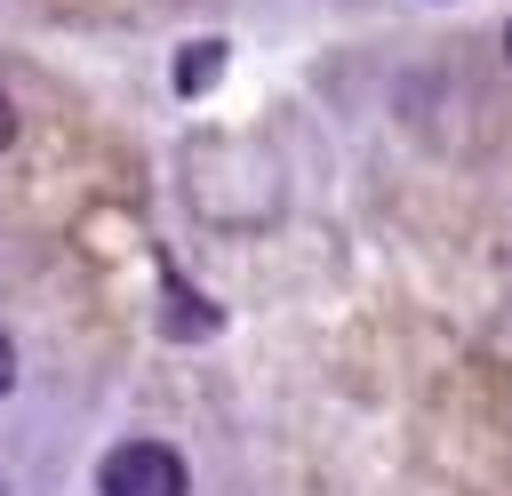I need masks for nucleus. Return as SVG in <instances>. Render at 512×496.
Wrapping results in <instances>:
<instances>
[{"mask_svg":"<svg viewBox=\"0 0 512 496\" xmlns=\"http://www.w3.org/2000/svg\"><path fill=\"white\" fill-rule=\"evenodd\" d=\"M8 384H16V352H8V336H0V400H8Z\"/></svg>","mask_w":512,"mask_h":496,"instance_id":"3","label":"nucleus"},{"mask_svg":"<svg viewBox=\"0 0 512 496\" xmlns=\"http://www.w3.org/2000/svg\"><path fill=\"white\" fill-rule=\"evenodd\" d=\"M0 144H8V96H0Z\"/></svg>","mask_w":512,"mask_h":496,"instance_id":"4","label":"nucleus"},{"mask_svg":"<svg viewBox=\"0 0 512 496\" xmlns=\"http://www.w3.org/2000/svg\"><path fill=\"white\" fill-rule=\"evenodd\" d=\"M216 56H224L216 40H200V48H184V64H176V88H184V96H192V88H208V80H216Z\"/></svg>","mask_w":512,"mask_h":496,"instance_id":"2","label":"nucleus"},{"mask_svg":"<svg viewBox=\"0 0 512 496\" xmlns=\"http://www.w3.org/2000/svg\"><path fill=\"white\" fill-rule=\"evenodd\" d=\"M96 488H104V496H184V464H176V448H160V440H120V448L104 456Z\"/></svg>","mask_w":512,"mask_h":496,"instance_id":"1","label":"nucleus"},{"mask_svg":"<svg viewBox=\"0 0 512 496\" xmlns=\"http://www.w3.org/2000/svg\"><path fill=\"white\" fill-rule=\"evenodd\" d=\"M504 56H512V32H504Z\"/></svg>","mask_w":512,"mask_h":496,"instance_id":"5","label":"nucleus"}]
</instances>
